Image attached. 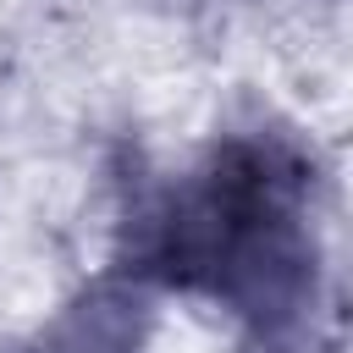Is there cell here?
I'll use <instances>...</instances> for the list:
<instances>
[{
  "label": "cell",
  "instance_id": "obj_1",
  "mask_svg": "<svg viewBox=\"0 0 353 353\" xmlns=\"http://www.w3.org/2000/svg\"><path fill=\"white\" fill-rule=\"evenodd\" d=\"M39 353H132V320L121 303H83Z\"/></svg>",
  "mask_w": 353,
  "mask_h": 353
}]
</instances>
